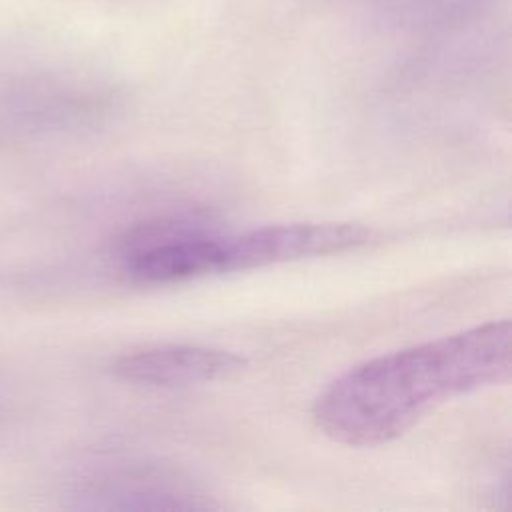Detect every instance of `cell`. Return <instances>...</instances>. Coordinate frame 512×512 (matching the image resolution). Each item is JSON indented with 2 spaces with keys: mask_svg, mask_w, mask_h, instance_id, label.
Segmentation results:
<instances>
[{
  "mask_svg": "<svg viewBox=\"0 0 512 512\" xmlns=\"http://www.w3.org/2000/svg\"><path fill=\"white\" fill-rule=\"evenodd\" d=\"M88 496L102 500L96 504L100 508H204L202 502H196L200 496L194 492L142 472L104 480Z\"/></svg>",
  "mask_w": 512,
  "mask_h": 512,
  "instance_id": "cell-5",
  "label": "cell"
},
{
  "mask_svg": "<svg viewBox=\"0 0 512 512\" xmlns=\"http://www.w3.org/2000/svg\"><path fill=\"white\" fill-rule=\"evenodd\" d=\"M246 360L230 350L198 344H160L118 356L112 372L134 384L194 386L234 376Z\"/></svg>",
  "mask_w": 512,
  "mask_h": 512,
  "instance_id": "cell-4",
  "label": "cell"
},
{
  "mask_svg": "<svg viewBox=\"0 0 512 512\" xmlns=\"http://www.w3.org/2000/svg\"><path fill=\"white\" fill-rule=\"evenodd\" d=\"M372 230L346 222H292L222 236V274L342 254L366 244Z\"/></svg>",
  "mask_w": 512,
  "mask_h": 512,
  "instance_id": "cell-3",
  "label": "cell"
},
{
  "mask_svg": "<svg viewBox=\"0 0 512 512\" xmlns=\"http://www.w3.org/2000/svg\"><path fill=\"white\" fill-rule=\"evenodd\" d=\"M122 272L140 284L222 274V236L186 220L136 224L118 242Z\"/></svg>",
  "mask_w": 512,
  "mask_h": 512,
  "instance_id": "cell-2",
  "label": "cell"
},
{
  "mask_svg": "<svg viewBox=\"0 0 512 512\" xmlns=\"http://www.w3.org/2000/svg\"><path fill=\"white\" fill-rule=\"evenodd\" d=\"M510 374L512 324L490 320L348 368L314 398L312 418L340 444L380 446L436 406L506 384Z\"/></svg>",
  "mask_w": 512,
  "mask_h": 512,
  "instance_id": "cell-1",
  "label": "cell"
}]
</instances>
